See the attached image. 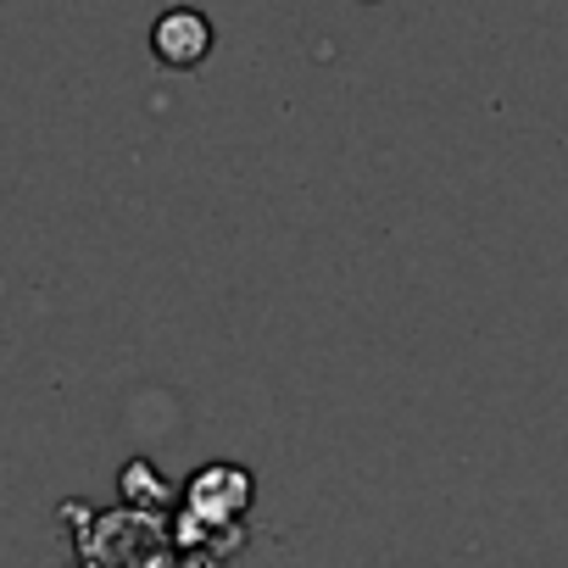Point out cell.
<instances>
[{"instance_id": "6da1fadb", "label": "cell", "mask_w": 568, "mask_h": 568, "mask_svg": "<svg viewBox=\"0 0 568 568\" xmlns=\"http://www.w3.org/2000/svg\"><path fill=\"white\" fill-rule=\"evenodd\" d=\"M212 40H217L212 34V18H201L195 7H173V12H162L151 23V57L162 68H179V73L201 68L212 57Z\"/></svg>"}, {"instance_id": "7a4b0ae2", "label": "cell", "mask_w": 568, "mask_h": 568, "mask_svg": "<svg viewBox=\"0 0 568 568\" xmlns=\"http://www.w3.org/2000/svg\"><path fill=\"white\" fill-rule=\"evenodd\" d=\"M251 501V474L234 468V463H217V468H201L190 479V524H206V518H240Z\"/></svg>"}]
</instances>
